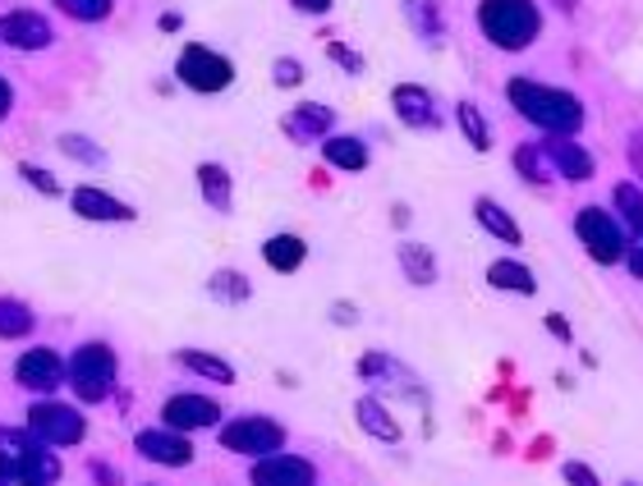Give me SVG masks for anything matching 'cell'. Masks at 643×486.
Wrapping results in <instances>:
<instances>
[{"mask_svg": "<svg viewBox=\"0 0 643 486\" xmlns=\"http://www.w3.org/2000/svg\"><path fill=\"white\" fill-rule=\"evenodd\" d=\"M506 102L529 119V125H538L547 138H575L584 129V106L575 92L565 88H547L538 79H510L506 83Z\"/></svg>", "mask_w": 643, "mask_h": 486, "instance_id": "obj_1", "label": "cell"}, {"mask_svg": "<svg viewBox=\"0 0 643 486\" xmlns=\"http://www.w3.org/2000/svg\"><path fill=\"white\" fill-rule=\"evenodd\" d=\"M60 459L28 427H0V486H56Z\"/></svg>", "mask_w": 643, "mask_h": 486, "instance_id": "obj_2", "label": "cell"}, {"mask_svg": "<svg viewBox=\"0 0 643 486\" xmlns=\"http://www.w3.org/2000/svg\"><path fill=\"white\" fill-rule=\"evenodd\" d=\"M479 28L492 46L502 51H524L542 33V14L533 0H483L479 5Z\"/></svg>", "mask_w": 643, "mask_h": 486, "instance_id": "obj_3", "label": "cell"}, {"mask_svg": "<svg viewBox=\"0 0 643 486\" xmlns=\"http://www.w3.org/2000/svg\"><path fill=\"white\" fill-rule=\"evenodd\" d=\"M115 349L102 345V339H88V345H79L74 354H69L65 362V381L74 385V395L83 404H102L111 395V385H115Z\"/></svg>", "mask_w": 643, "mask_h": 486, "instance_id": "obj_4", "label": "cell"}, {"mask_svg": "<svg viewBox=\"0 0 643 486\" xmlns=\"http://www.w3.org/2000/svg\"><path fill=\"white\" fill-rule=\"evenodd\" d=\"M175 74H180L184 88H194V92L211 96V92H226V88L234 83V65H230L221 51H211V46L188 42L184 51L175 56Z\"/></svg>", "mask_w": 643, "mask_h": 486, "instance_id": "obj_5", "label": "cell"}, {"mask_svg": "<svg viewBox=\"0 0 643 486\" xmlns=\"http://www.w3.org/2000/svg\"><path fill=\"white\" fill-rule=\"evenodd\" d=\"M28 431L37 436L42 445L65 450V445H79L88 436V423L74 404H60V400H33L28 408Z\"/></svg>", "mask_w": 643, "mask_h": 486, "instance_id": "obj_6", "label": "cell"}, {"mask_svg": "<svg viewBox=\"0 0 643 486\" xmlns=\"http://www.w3.org/2000/svg\"><path fill=\"white\" fill-rule=\"evenodd\" d=\"M221 445L230 454L262 459V454H276L285 445V427L276 418H262V413H244V418H230L221 427Z\"/></svg>", "mask_w": 643, "mask_h": 486, "instance_id": "obj_7", "label": "cell"}, {"mask_svg": "<svg viewBox=\"0 0 643 486\" xmlns=\"http://www.w3.org/2000/svg\"><path fill=\"white\" fill-rule=\"evenodd\" d=\"M575 234H579L584 253H588L593 262H602V266L625 262V234H621V225H616L607 211L584 207V211L575 216Z\"/></svg>", "mask_w": 643, "mask_h": 486, "instance_id": "obj_8", "label": "cell"}, {"mask_svg": "<svg viewBox=\"0 0 643 486\" xmlns=\"http://www.w3.org/2000/svg\"><path fill=\"white\" fill-rule=\"evenodd\" d=\"M134 450L148 459V464H161V468H188V464H194V441H188L184 431H171V427L138 431Z\"/></svg>", "mask_w": 643, "mask_h": 486, "instance_id": "obj_9", "label": "cell"}, {"mask_svg": "<svg viewBox=\"0 0 643 486\" xmlns=\"http://www.w3.org/2000/svg\"><path fill=\"white\" fill-rule=\"evenodd\" d=\"M217 423H221V404L207 395H171L161 404V427H171V431L194 436V431H207Z\"/></svg>", "mask_w": 643, "mask_h": 486, "instance_id": "obj_10", "label": "cell"}, {"mask_svg": "<svg viewBox=\"0 0 643 486\" xmlns=\"http://www.w3.org/2000/svg\"><path fill=\"white\" fill-rule=\"evenodd\" d=\"M14 381L23 385V391H33V395H51L56 385L65 381V362H60V354L51 345H37L28 354H19Z\"/></svg>", "mask_w": 643, "mask_h": 486, "instance_id": "obj_11", "label": "cell"}, {"mask_svg": "<svg viewBox=\"0 0 643 486\" xmlns=\"http://www.w3.org/2000/svg\"><path fill=\"white\" fill-rule=\"evenodd\" d=\"M253 486H313L318 482V468L308 464L303 454H262L253 473H249Z\"/></svg>", "mask_w": 643, "mask_h": 486, "instance_id": "obj_12", "label": "cell"}, {"mask_svg": "<svg viewBox=\"0 0 643 486\" xmlns=\"http://www.w3.org/2000/svg\"><path fill=\"white\" fill-rule=\"evenodd\" d=\"M391 106H395V115L410 129H423V134L441 129V106H437V96L427 92L423 83H395L391 88Z\"/></svg>", "mask_w": 643, "mask_h": 486, "instance_id": "obj_13", "label": "cell"}, {"mask_svg": "<svg viewBox=\"0 0 643 486\" xmlns=\"http://www.w3.org/2000/svg\"><path fill=\"white\" fill-rule=\"evenodd\" d=\"M616 211L625 216V266L643 280V188L639 184H616Z\"/></svg>", "mask_w": 643, "mask_h": 486, "instance_id": "obj_14", "label": "cell"}, {"mask_svg": "<svg viewBox=\"0 0 643 486\" xmlns=\"http://www.w3.org/2000/svg\"><path fill=\"white\" fill-rule=\"evenodd\" d=\"M331 125H336V115H331V106H322V102H299L295 111L280 115L285 138L299 142V148H308V142H326Z\"/></svg>", "mask_w": 643, "mask_h": 486, "instance_id": "obj_15", "label": "cell"}, {"mask_svg": "<svg viewBox=\"0 0 643 486\" xmlns=\"http://www.w3.org/2000/svg\"><path fill=\"white\" fill-rule=\"evenodd\" d=\"M0 42L14 51H42V46H51V23L37 10H10L0 14Z\"/></svg>", "mask_w": 643, "mask_h": 486, "instance_id": "obj_16", "label": "cell"}, {"mask_svg": "<svg viewBox=\"0 0 643 486\" xmlns=\"http://www.w3.org/2000/svg\"><path fill=\"white\" fill-rule=\"evenodd\" d=\"M69 207H74V216H83V221H102V225H111V221H134V207L129 202H120L115 193L92 188V184L69 193Z\"/></svg>", "mask_w": 643, "mask_h": 486, "instance_id": "obj_17", "label": "cell"}, {"mask_svg": "<svg viewBox=\"0 0 643 486\" xmlns=\"http://www.w3.org/2000/svg\"><path fill=\"white\" fill-rule=\"evenodd\" d=\"M542 157L552 161V170L561 180H593V157H588V148H579L575 138H547L542 142Z\"/></svg>", "mask_w": 643, "mask_h": 486, "instance_id": "obj_18", "label": "cell"}, {"mask_svg": "<svg viewBox=\"0 0 643 486\" xmlns=\"http://www.w3.org/2000/svg\"><path fill=\"white\" fill-rule=\"evenodd\" d=\"M322 157H326L331 170H345V175L368 170V148H364V138H354V134H331L322 142Z\"/></svg>", "mask_w": 643, "mask_h": 486, "instance_id": "obj_19", "label": "cell"}, {"mask_svg": "<svg viewBox=\"0 0 643 486\" xmlns=\"http://www.w3.org/2000/svg\"><path fill=\"white\" fill-rule=\"evenodd\" d=\"M262 257H267V266H272V271L290 276V271H299V266H303V257H308V243H303L299 234H272L267 243H262Z\"/></svg>", "mask_w": 643, "mask_h": 486, "instance_id": "obj_20", "label": "cell"}, {"mask_svg": "<svg viewBox=\"0 0 643 486\" xmlns=\"http://www.w3.org/2000/svg\"><path fill=\"white\" fill-rule=\"evenodd\" d=\"M354 418H359V427L368 431V436H377V441H400V423L387 413V404L377 400V395H364L359 404H354Z\"/></svg>", "mask_w": 643, "mask_h": 486, "instance_id": "obj_21", "label": "cell"}, {"mask_svg": "<svg viewBox=\"0 0 643 486\" xmlns=\"http://www.w3.org/2000/svg\"><path fill=\"white\" fill-rule=\"evenodd\" d=\"M487 285H492V289H506V294H533V289H538V280H533L529 266H524V262H510V257H502V262L487 266Z\"/></svg>", "mask_w": 643, "mask_h": 486, "instance_id": "obj_22", "label": "cell"}, {"mask_svg": "<svg viewBox=\"0 0 643 486\" xmlns=\"http://www.w3.org/2000/svg\"><path fill=\"white\" fill-rule=\"evenodd\" d=\"M473 216H479V225H483L487 234H496L502 243H519V239H524V234H519V221H515V216H510L502 202H496V198H479V202H473Z\"/></svg>", "mask_w": 643, "mask_h": 486, "instance_id": "obj_23", "label": "cell"}, {"mask_svg": "<svg viewBox=\"0 0 643 486\" xmlns=\"http://www.w3.org/2000/svg\"><path fill=\"white\" fill-rule=\"evenodd\" d=\"M400 271H404V280H414L418 289H427L437 280V262H433V248L427 243H400Z\"/></svg>", "mask_w": 643, "mask_h": 486, "instance_id": "obj_24", "label": "cell"}, {"mask_svg": "<svg viewBox=\"0 0 643 486\" xmlns=\"http://www.w3.org/2000/svg\"><path fill=\"white\" fill-rule=\"evenodd\" d=\"M198 188H203V202H207V207L230 211L234 188H230V170H226V165H217V161H203V165H198Z\"/></svg>", "mask_w": 643, "mask_h": 486, "instance_id": "obj_25", "label": "cell"}, {"mask_svg": "<svg viewBox=\"0 0 643 486\" xmlns=\"http://www.w3.org/2000/svg\"><path fill=\"white\" fill-rule=\"evenodd\" d=\"M180 368L198 372L203 381H217V385H234V368L221 358V354H207V349H184L180 354Z\"/></svg>", "mask_w": 643, "mask_h": 486, "instance_id": "obj_26", "label": "cell"}, {"mask_svg": "<svg viewBox=\"0 0 643 486\" xmlns=\"http://www.w3.org/2000/svg\"><path fill=\"white\" fill-rule=\"evenodd\" d=\"M404 19L414 23V33L423 42H441L446 37V23H441L437 0H404Z\"/></svg>", "mask_w": 643, "mask_h": 486, "instance_id": "obj_27", "label": "cell"}, {"mask_svg": "<svg viewBox=\"0 0 643 486\" xmlns=\"http://www.w3.org/2000/svg\"><path fill=\"white\" fill-rule=\"evenodd\" d=\"M37 326L33 308L23 299H0V339H28Z\"/></svg>", "mask_w": 643, "mask_h": 486, "instance_id": "obj_28", "label": "cell"}, {"mask_svg": "<svg viewBox=\"0 0 643 486\" xmlns=\"http://www.w3.org/2000/svg\"><path fill=\"white\" fill-rule=\"evenodd\" d=\"M456 119H460V129H464V138H469V148H479V152L492 148V125H487V115L473 106V102H460Z\"/></svg>", "mask_w": 643, "mask_h": 486, "instance_id": "obj_29", "label": "cell"}, {"mask_svg": "<svg viewBox=\"0 0 643 486\" xmlns=\"http://www.w3.org/2000/svg\"><path fill=\"white\" fill-rule=\"evenodd\" d=\"M207 294L221 299V303H244L253 294V285L244 280V271H217L207 280Z\"/></svg>", "mask_w": 643, "mask_h": 486, "instance_id": "obj_30", "label": "cell"}, {"mask_svg": "<svg viewBox=\"0 0 643 486\" xmlns=\"http://www.w3.org/2000/svg\"><path fill=\"white\" fill-rule=\"evenodd\" d=\"M515 170H519V175L529 180V184H547V180L556 175L552 161L542 157V148H515Z\"/></svg>", "mask_w": 643, "mask_h": 486, "instance_id": "obj_31", "label": "cell"}, {"mask_svg": "<svg viewBox=\"0 0 643 486\" xmlns=\"http://www.w3.org/2000/svg\"><path fill=\"white\" fill-rule=\"evenodd\" d=\"M56 10L79 23H102L115 10V0H56Z\"/></svg>", "mask_w": 643, "mask_h": 486, "instance_id": "obj_32", "label": "cell"}, {"mask_svg": "<svg viewBox=\"0 0 643 486\" xmlns=\"http://www.w3.org/2000/svg\"><path fill=\"white\" fill-rule=\"evenodd\" d=\"M19 180L28 184V188H37L42 198H60V180L51 175V170H42V165H33V161H23L19 165Z\"/></svg>", "mask_w": 643, "mask_h": 486, "instance_id": "obj_33", "label": "cell"}, {"mask_svg": "<svg viewBox=\"0 0 643 486\" xmlns=\"http://www.w3.org/2000/svg\"><path fill=\"white\" fill-rule=\"evenodd\" d=\"M60 152L74 157V161H88V165H102V161H106V152L97 148V142H88L83 134H65V138H60Z\"/></svg>", "mask_w": 643, "mask_h": 486, "instance_id": "obj_34", "label": "cell"}, {"mask_svg": "<svg viewBox=\"0 0 643 486\" xmlns=\"http://www.w3.org/2000/svg\"><path fill=\"white\" fill-rule=\"evenodd\" d=\"M359 377L364 381H382V377H400V368H395L387 354H364L359 358Z\"/></svg>", "mask_w": 643, "mask_h": 486, "instance_id": "obj_35", "label": "cell"}, {"mask_svg": "<svg viewBox=\"0 0 643 486\" xmlns=\"http://www.w3.org/2000/svg\"><path fill=\"white\" fill-rule=\"evenodd\" d=\"M272 79H276V88H299V83H303V65L290 60V56H280V60L272 65Z\"/></svg>", "mask_w": 643, "mask_h": 486, "instance_id": "obj_36", "label": "cell"}, {"mask_svg": "<svg viewBox=\"0 0 643 486\" xmlns=\"http://www.w3.org/2000/svg\"><path fill=\"white\" fill-rule=\"evenodd\" d=\"M88 473H92V482H97V486H120V468H111L106 459H92Z\"/></svg>", "mask_w": 643, "mask_h": 486, "instance_id": "obj_37", "label": "cell"}, {"mask_svg": "<svg viewBox=\"0 0 643 486\" xmlns=\"http://www.w3.org/2000/svg\"><path fill=\"white\" fill-rule=\"evenodd\" d=\"M561 473H565V482H570V486H602L598 477H593V473L579 464V459H570V464H565Z\"/></svg>", "mask_w": 643, "mask_h": 486, "instance_id": "obj_38", "label": "cell"}, {"mask_svg": "<svg viewBox=\"0 0 643 486\" xmlns=\"http://www.w3.org/2000/svg\"><path fill=\"white\" fill-rule=\"evenodd\" d=\"M331 56L341 60V69H345V74H359V69H364V65H359V56H354L349 46H331Z\"/></svg>", "mask_w": 643, "mask_h": 486, "instance_id": "obj_39", "label": "cell"}, {"mask_svg": "<svg viewBox=\"0 0 643 486\" xmlns=\"http://www.w3.org/2000/svg\"><path fill=\"white\" fill-rule=\"evenodd\" d=\"M10 111H14V88L10 79H0V119H10Z\"/></svg>", "mask_w": 643, "mask_h": 486, "instance_id": "obj_40", "label": "cell"}, {"mask_svg": "<svg viewBox=\"0 0 643 486\" xmlns=\"http://www.w3.org/2000/svg\"><path fill=\"white\" fill-rule=\"evenodd\" d=\"M295 10H303V14H326L331 0H295Z\"/></svg>", "mask_w": 643, "mask_h": 486, "instance_id": "obj_41", "label": "cell"}, {"mask_svg": "<svg viewBox=\"0 0 643 486\" xmlns=\"http://www.w3.org/2000/svg\"><path fill=\"white\" fill-rule=\"evenodd\" d=\"M331 312H336V322H341V326H354V308H349V303H336Z\"/></svg>", "mask_w": 643, "mask_h": 486, "instance_id": "obj_42", "label": "cell"}, {"mask_svg": "<svg viewBox=\"0 0 643 486\" xmlns=\"http://www.w3.org/2000/svg\"><path fill=\"white\" fill-rule=\"evenodd\" d=\"M547 331H552L556 339H570V326H565L561 317H547Z\"/></svg>", "mask_w": 643, "mask_h": 486, "instance_id": "obj_43", "label": "cell"}, {"mask_svg": "<svg viewBox=\"0 0 643 486\" xmlns=\"http://www.w3.org/2000/svg\"><path fill=\"white\" fill-rule=\"evenodd\" d=\"M180 23H184L180 14H161V33H180Z\"/></svg>", "mask_w": 643, "mask_h": 486, "instance_id": "obj_44", "label": "cell"}, {"mask_svg": "<svg viewBox=\"0 0 643 486\" xmlns=\"http://www.w3.org/2000/svg\"><path fill=\"white\" fill-rule=\"evenodd\" d=\"M630 152H634V165H639V175H643V134H634V142H630Z\"/></svg>", "mask_w": 643, "mask_h": 486, "instance_id": "obj_45", "label": "cell"}, {"mask_svg": "<svg viewBox=\"0 0 643 486\" xmlns=\"http://www.w3.org/2000/svg\"><path fill=\"white\" fill-rule=\"evenodd\" d=\"M561 10H575V0H561Z\"/></svg>", "mask_w": 643, "mask_h": 486, "instance_id": "obj_46", "label": "cell"}, {"mask_svg": "<svg viewBox=\"0 0 643 486\" xmlns=\"http://www.w3.org/2000/svg\"><path fill=\"white\" fill-rule=\"evenodd\" d=\"M630 486H639V482H630Z\"/></svg>", "mask_w": 643, "mask_h": 486, "instance_id": "obj_47", "label": "cell"}]
</instances>
